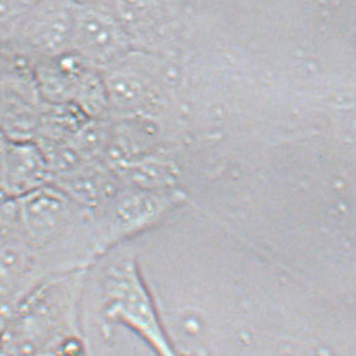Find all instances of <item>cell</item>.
Listing matches in <instances>:
<instances>
[{
  "label": "cell",
  "instance_id": "cell-3",
  "mask_svg": "<svg viewBox=\"0 0 356 356\" xmlns=\"http://www.w3.org/2000/svg\"><path fill=\"white\" fill-rule=\"evenodd\" d=\"M179 189L144 191L122 186L113 198L93 211L99 256L163 222L184 202Z\"/></svg>",
  "mask_w": 356,
  "mask_h": 356
},
{
  "label": "cell",
  "instance_id": "cell-5",
  "mask_svg": "<svg viewBox=\"0 0 356 356\" xmlns=\"http://www.w3.org/2000/svg\"><path fill=\"white\" fill-rule=\"evenodd\" d=\"M76 0H37L33 9L6 47L40 60L70 51Z\"/></svg>",
  "mask_w": 356,
  "mask_h": 356
},
{
  "label": "cell",
  "instance_id": "cell-8",
  "mask_svg": "<svg viewBox=\"0 0 356 356\" xmlns=\"http://www.w3.org/2000/svg\"><path fill=\"white\" fill-rule=\"evenodd\" d=\"M51 184L46 155L33 140H9L6 165V197L13 200Z\"/></svg>",
  "mask_w": 356,
  "mask_h": 356
},
{
  "label": "cell",
  "instance_id": "cell-4",
  "mask_svg": "<svg viewBox=\"0 0 356 356\" xmlns=\"http://www.w3.org/2000/svg\"><path fill=\"white\" fill-rule=\"evenodd\" d=\"M70 49L99 72L111 68L135 51L106 4L77 6Z\"/></svg>",
  "mask_w": 356,
  "mask_h": 356
},
{
  "label": "cell",
  "instance_id": "cell-2",
  "mask_svg": "<svg viewBox=\"0 0 356 356\" xmlns=\"http://www.w3.org/2000/svg\"><path fill=\"white\" fill-rule=\"evenodd\" d=\"M101 316L107 327L124 326L156 356H180L166 334L136 256L124 252L106 266L101 284Z\"/></svg>",
  "mask_w": 356,
  "mask_h": 356
},
{
  "label": "cell",
  "instance_id": "cell-1",
  "mask_svg": "<svg viewBox=\"0 0 356 356\" xmlns=\"http://www.w3.org/2000/svg\"><path fill=\"white\" fill-rule=\"evenodd\" d=\"M13 202L44 277L82 270L99 257L93 211L57 186L46 185Z\"/></svg>",
  "mask_w": 356,
  "mask_h": 356
},
{
  "label": "cell",
  "instance_id": "cell-9",
  "mask_svg": "<svg viewBox=\"0 0 356 356\" xmlns=\"http://www.w3.org/2000/svg\"><path fill=\"white\" fill-rule=\"evenodd\" d=\"M135 51L149 52L163 32L169 6L166 0H107Z\"/></svg>",
  "mask_w": 356,
  "mask_h": 356
},
{
  "label": "cell",
  "instance_id": "cell-10",
  "mask_svg": "<svg viewBox=\"0 0 356 356\" xmlns=\"http://www.w3.org/2000/svg\"><path fill=\"white\" fill-rule=\"evenodd\" d=\"M37 0H0V48L14 40Z\"/></svg>",
  "mask_w": 356,
  "mask_h": 356
},
{
  "label": "cell",
  "instance_id": "cell-7",
  "mask_svg": "<svg viewBox=\"0 0 356 356\" xmlns=\"http://www.w3.org/2000/svg\"><path fill=\"white\" fill-rule=\"evenodd\" d=\"M93 70L71 49L37 60L34 79L40 99L49 105H72L82 82Z\"/></svg>",
  "mask_w": 356,
  "mask_h": 356
},
{
  "label": "cell",
  "instance_id": "cell-11",
  "mask_svg": "<svg viewBox=\"0 0 356 356\" xmlns=\"http://www.w3.org/2000/svg\"><path fill=\"white\" fill-rule=\"evenodd\" d=\"M8 139L0 134V202L7 200L6 197V165H7Z\"/></svg>",
  "mask_w": 356,
  "mask_h": 356
},
{
  "label": "cell",
  "instance_id": "cell-6",
  "mask_svg": "<svg viewBox=\"0 0 356 356\" xmlns=\"http://www.w3.org/2000/svg\"><path fill=\"white\" fill-rule=\"evenodd\" d=\"M110 118L146 116L158 97V77L150 52L132 51L115 66L101 72Z\"/></svg>",
  "mask_w": 356,
  "mask_h": 356
}]
</instances>
